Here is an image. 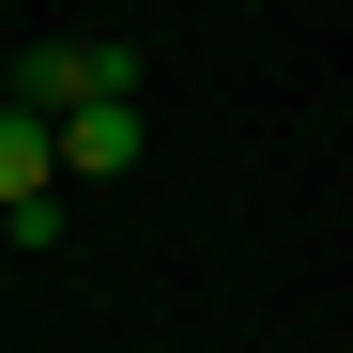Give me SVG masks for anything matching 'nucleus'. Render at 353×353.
Here are the masks:
<instances>
[{
  "label": "nucleus",
  "instance_id": "f257e3e1",
  "mask_svg": "<svg viewBox=\"0 0 353 353\" xmlns=\"http://www.w3.org/2000/svg\"><path fill=\"white\" fill-rule=\"evenodd\" d=\"M16 108H46V123H77V108H139V46H16Z\"/></svg>",
  "mask_w": 353,
  "mask_h": 353
},
{
  "label": "nucleus",
  "instance_id": "f03ea898",
  "mask_svg": "<svg viewBox=\"0 0 353 353\" xmlns=\"http://www.w3.org/2000/svg\"><path fill=\"white\" fill-rule=\"evenodd\" d=\"M31 200H62V123L0 92V215H31Z\"/></svg>",
  "mask_w": 353,
  "mask_h": 353
},
{
  "label": "nucleus",
  "instance_id": "7ed1b4c3",
  "mask_svg": "<svg viewBox=\"0 0 353 353\" xmlns=\"http://www.w3.org/2000/svg\"><path fill=\"white\" fill-rule=\"evenodd\" d=\"M139 169V108H77L62 123V185H123Z\"/></svg>",
  "mask_w": 353,
  "mask_h": 353
}]
</instances>
